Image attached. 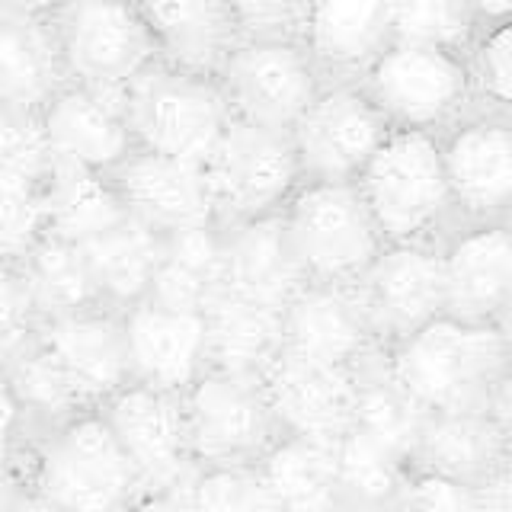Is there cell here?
<instances>
[{
    "instance_id": "obj_1",
    "label": "cell",
    "mask_w": 512,
    "mask_h": 512,
    "mask_svg": "<svg viewBox=\"0 0 512 512\" xmlns=\"http://www.w3.org/2000/svg\"><path fill=\"white\" fill-rule=\"evenodd\" d=\"M384 375L423 413H509L512 336L509 324H471L439 314L378 352Z\"/></svg>"
},
{
    "instance_id": "obj_2",
    "label": "cell",
    "mask_w": 512,
    "mask_h": 512,
    "mask_svg": "<svg viewBox=\"0 0 512 512\" xmlns=\"http://www.w3.org/2000/svg\"><path fill=\"white\" fill-rule=\"evenodd\" d=\"M144 506L132 464L100 410H77L39 429L20 477V509H138Z\"/></svg>"
},
{
    "instance_id": "obj_3",
    "label": "cell",
    "mask_w": 512,
    "mask_h": 512,
    "mask_svg": "<svg viewBox=\"0 0 512 512\" xmlns=\"http://www.w3.org/2000/svg\"><path fill=\"white\" fill-rule=\"evenodd\" d=\"M356 189L384 244H439L455 228L439 138L391 128L356 176Z\"/></svg>"
},
{
    "instance_id": "obj_4",
    "label": "cell",
    "mask_w": 512,
    "mask_h": 512,
    "mask_svg": "<svg viewBox=\"0 0 512 512\" xmlns=\"http://www.w3.org/2000/svg\"><path fill=\"white\" fill-rule=\"evenodd\" d=\"M279 224L304 282H356L384 247L356 180H301Z\"/></svg>"
},
{
    "instance_id": "obj_5",
    "label": "cell",
    "mask_w": 512,
    "mask_h": 512,
    "mask_svg": "<svg viewBox=\"0 0 512 512\" xmlns=\"http://www.w3.org/2000/svg\"><path fill=\"white\" fill-rule=\"evenodd\" d=\"M135 148L205 164L231 122L215 74H199L154 61L122 90Z\"/></svg>"
},
{
    "instance_id": "obj_6",
    "label": "cell",
    "mask_w": 512,
    "mask_h": 512,
    "mask_svg": "<svg viewBox=\"0 0 512 512\" xmlns=\"http://www.w3.org/2000/svg\"><path fill=\"white\" fill-rule=\"evenodd\" d=\"M388 128L442 135L474 109L464 52L391 39L356 77Z\"/></svg>"
},
{
    "instance_id": "obj_7",
    "label": "cell",
    "mask_w": 512,
    "mask_h": 512,
    "mask_svg": "<svg viewBox=\"0 0 512 512\" xmlns=\"http://www.w3.org/2000/svg\"><path fill=\"white\" fill-rule=\"evenodd\" d=\"M48 26L64 77L74 84L125 90L160 61L135 0H58Z\"/></svg>"
},
{
    "instance_id": "obj_8",
    "label": "cell",
    "mask_w": 512,
    "mask_h": 512,
    "mask_svg": "<svg viewBox=\"0 0 512 512\" xmlns=\"http://www.w3.org/2000/svg\"><path fill=\"white\" fill-rule=\"evenodd\" d=\"M96 410L103 413L122 455L132 464L144 493V506L173 509L176 493L189 480V474L196 471L189 448L183 391L128 381Z\"/></svg>"
},
{
    "instance_id": "obj_9",
    "label": "cell",
    "mask_w": 512,
    "mask_h": 512,
    "mask_svg": "<svg viewBox=\"0 0 512 512\" xmlns=\"http://www.w3.org/2000/svg\"><path fill=\"white\" fill-rule=\"evenodd\" d=\"M202 167L218 224L276 215L304 180L288 132L234 116Z\"/></svg>"
},
{
    "instance_id": "obj_10",
    "label": "cell",
    "mask_w": 512,
    "mask_h": 512,
    "mask_svg": "<svg viewBox=\"0 0 512 512\" xmlns=\"http://www.w3.org/2000/svg\"><path fill=\"white\" fill-rule=\"evenodd\" d=\"M183 407L196 468L256 464L282 436L260 375L205 368L183 391Z\"/></svg>"
},
{
    "instance_id": "obj_11",
    "label": "cell",
    "mask_w": 512,
    "mask_h": 512,
    "mask_svg": "<svg viewBox=\"0 0 512 512\" xmlns=\"http://www.w3.org/2000/svg\"><path fill=\"white\" fill-rule=\"evenodd\" d=\"M215 77L234 119L282 132L327 80L301 39H237Z\"/></svg>"
},
{
    "instance_id": "obj_12",
    "label": "cell",
    "mask_w": 512,
    "mask_h": 512,
    "mask_svg": "<svg viewBox=\"0 0 512 512\" xmlns=\"http://www.w3.org/2000/svg\"><path fill=\"white\" fill-rule=\"evenodd\" d=\"M388 132L359 80H324L288 138L304 180H356Z\"/></svg>"
},
{
    "instance_id": "obj_13",
    "label": "cell",
    "mask_w": 512,
    "mask_h": 512,
    "mask_svg": "<svg viewBox=\"0 0 512 512\" xmlns=\"http://www.w3.org/2000/svg\"><path fill=\"white\" fill-rule=\"evenodd\" d=\"M436 138L455 221H512V116L468 112Z\"/></svg>"
},
{
    "instance_id": "obj_14",
    "label": "cell",
    "mask_w": 512,
    "mask_h": 512,
    "mask_svg": "<svg viewBox=\"0 0 512 512\" xmlns=\"http://www.w3.org/2000/svg\"><path fill=\"white\" fill-rule=\"evenodd\" d=\"M445 314L471 324H509L512 221H458L439 240Z\"/></svg>"
},
{
    "instance_id": "obj_15",
    "label": "cell",
    "mask_w": 512,
    "mask_h": 512,
    "mask_svg": "<svg viewBox=\"0 0 512 512\" xmlns=\"http://www.w3.org/2000/svg\"><path fill=\"white\" fill-rule=\"evenodd\" d=\"M362 365L308 359L279 349L260 372L279 429L311 439H336L346 432L356 413Z\"/></svg>"
},
{
    "instance_id": "obj_16",
    "label": "cell",
    "mask_w": 512,
    "mask_h": 512,
    "mask_svg": "<svg viewBox=\"0 0 512 512\" xmlns=\"http://www.w3.org/2000/svg\"><path fill=\"white\" fill-rule=\"evenodd\" d=\"M356 288L378 346L404 340L445 314L439 244H384Z\"/></svg>"
},
{
    "instance_id": "obj_17",
    "label": "cell",
    "mask_w": 512,
    "mask_h": 512,
    "mask_svg": "<svg viewBox=\"0 0 512 512\" xmlns=\"http://www.w3.org/2000/svg\"><path fill=\"white\" fill-rule=\"evenodd\" d=\"M132 381L186 391L208 368L205 314L144 295L119 308Z\"/></svg>"
},
{
    "instance_id": "obj_18",
    "label": "cell",
    "mask_w": 512,
    "mask_h": 512,
    "mask_svg": "<svg viewBox=\"0 0 512 512\" xmlns=\"http://www.w3.org/2000/svg\"><path fill=\"white\" fill-rule=\"evenodd\" d=\"M36 343L58 365L80 407H100L122 384L132 381L125 356L119 308L93 304L68 314L42 317Z\"/></svg>"
},
{
    "instance_id": "obj_19",
    "label": "cell",
    "mask_w": 512,
    "mask_h": 512,
    "mask_svg": "<svg viewBox=\"0 0 512 512\" xmlns=\"http://www.w3.org/2000/svg\"><path fill=\"white\" fill-rule=\"evenodd\" d=\"M52 167H80L109 173L135 148L125 119L122 90L64 84L39 106Z\"/></svg>"
},
{
    "instance_id": "obj_20",
    "label": "cell",
    "mask_w": 512,
    "mask_h": 512,
    "mask_svg": "<svg viewBox=\"0 0 512 512\" xmlns=\"http://www.w3.org/2000/svg\"><path fill=\"white\" fill-rule=\"evenodd\" d=\"M106 176L125 212L157 234L218 224L202 164L132 148Z\"/></svg>"
},
{
    "instance_id": "obj_21",
    "label": "cell",
    "mask_w": 512,
    "mask_h": 512,
    "mask_svg": "<svg viewBox=\"0 0 512 512\" xmlns=\"http://www.w3.org/2000/svg\"><path fill=\"white\" fill-rule=\"evenodd\" d=\"M308 359L362 365L381 349L356 282H304L282 308V346Z\"/></svg>"
},
{
    "instance_id": "obj_22",
    "label": "cell",
    "mask_w": 512,
    "mask_h": 512,
    "mask_svg": "<svg viewBox=\"0 0 512 512\" xmlns=\"http://www.w3.org/2000/svg\"><path fill=\"white\" fill-rule=\"evenodd\" d=\"M410 468H426L461 484L512 468V420L496 410H448L426 413L416 432Z\"/></svg>"
},
{
    "instance_id": "obj_23",
    "label": "cell",
    "mask_w": 512,
    "mask_h": 512,
    "mask_svg": "<svg viewBox=\"0 0 512 512\" xmlns=\"http://www.w3.org/2000/svg\"><path fill=\"white\" fill-rule=\"evenodd\" d=\"M394 39V0H311L301 42L327 80H356Z\"/></svg>"
},
{
    "instance_id": "obj_24",
    "label": "cell",
    "mask_w": 512,
    "mask_h": 512,
    "mask_svg": "<svg viewBox=\"0 0 512 512\" xmlns=\"http://www.w3.org/2000/svg\"><path fill=\"white\" fill-rule=\"evenodd\" d=\"M157 58L173 68L215 74L237 42L228 0H135Z\"/></svg>"
},
{
    "instance_id": "obj_25",
    "label": "cell",
    "mask_w": 512,
    "mask_h": 512,
    "mask_svg": "<svg viewBox=\"0 0 512 512\" xmlns=\"http://www.w3.org/2000/svg\"><path fill=\"white\" fill-rule=\"evenodd\" d=\"M221 288L224 292L279 304L304 285L301 272L285 244L279 212L253 221L221 224Z\"/></svg>"
},
{
    "instance_id": "obj_26",
    "label": "cell",
    "mask_w": 512,
    "mask_h": 512,
    "mask_svg": "<svg viewBox=\"0 0 512 512\" xmlns=\"http://www.w3.org/2000/svg\"><path fill=\"white\" fill-rule=\"evenodd\" d=\"M208 368L260 375L282 346V308L234 292H221L202 308Z\"/></svg>"
},
{
    "instance_id": "obj_27",
    "label": "cell",
    "mask_w": 512,
    "mask_h": 512,
    "mask_svg": "<svg viewBox=\"0 0 512 512\" xmlns=\"http://www.w3.org/2000/svg\"><path fill=\"white\" fill-rule=\"evenodd\" d=\"M272 509H340V490L333 474V439L282 436L256 461Z\"/></svg>"
},
{
    "instance_id": "obj_28",
    "label": "cell",
    "mask_w": 512,
    "mask_h": 512,
    "mask_svg": "<svg viewBox=\"0 0 512 512\" xmlns=\"http://www.w3.org/2000/svg\"><path fill=\"white\" fill-rule=\"evenodd\" d=\"M77 247L84 250L93 282L109 308H125L148 295L160 253L157 231L144 228L132 215H122L109 228L80 240Z\"/></svg>"
},
{
    "instance_id": "obj_29",
    "label": "cell",
    "mask_w": 512,
    "mask_h": 512,
    "mask_svg": "<svg viewBox=\"0 0 512 512\" xmlns=\"http://www.w3.org/2000/svg\"><path fill=\"white\" fill-rule=\"evenodd\" d=\"M64 80L48 20L0 13V100L39 109Z\"/></svg>"
},
{
    "instance_id": "obj_30",
    "label": "cell",
    "mask_w": 512,
    "mask_h": 512,
    "mask_svg": "<svg viewBox=\"0 0 512 512\" xmlns=\"http://www.w3.org/2000/svg\"><path fill=\"white\" fill-rule=\"evenodd\" d=\"M221 272V224L160 234L157 269L148 295L202 311L221 292Z\"/></svg>"
},
{
    "instance_id": "obj_31",
    "label": "cell",
    "mask_w": 512,
    "mask_h": 512,
    "mask_svg": "<svg viewBox=\"0 0 512 512\" xmlns=\"http://www.w3.org/2000/svg\"><path fill=\"white\" fill-rule=\"evenodd\" d=\"M29 285V295L36 301L39 317H55L93 304H106L100 288L93 282L87 256L74 240L48 231L36 247H32L23 263H16Z\"/></svg>"
},
{
    "instance_id": "obj_32",
    "label": "cell",
    "mask_w": 512,
    "mask_h": 512,
    "mask_svg": "<svg viewBox=\"0 0 512 512\" xmlns=\"http://www.w3.org/2000/svg\"><path fill=\"white\" fill-rule=\"evenodd\" d=\"M333 474L340 509H394L407 461L349 426L333 439Z\"/></svg>"
},
{
    "instance_id": "obj_33",
    "label": "cell",
    "mask_w": 512,
    "mask_h": 512,
    "mask_svg": "<svg viewBox=\"0 0 512 512\" xmlns=\"http://www.w3.org/2000/svg\"><path fill=\"white\" fill-rule=\"evenodd\" d=\"M48 231L80 244L112 221L128 215L106 173L80 167H52L45 176Z\"/></svg>"
},
{
    "instance_id": "obj_34",
    "label": "cell",
    "mask_w": 512,
    "mask_h": 512,
    "mask_svg": "<svg viewBox=\"0 0 512 512\" xmlns=\"http://www.w3.org/2000/svg\"><path fill=\"white\" fill-rule=\"evenodd\" d=\"M381 352V349H378ZM378 352L359 368V397L356 413H352V426L362 429L384 448H391L410 464V452L416 442V432L423 423V410H416L410 397L397 391V384L384 375Z\"/></svg>"
},
{
    "instance_id": "obj_35",
    "label": "cell",
    "mask_w": 512,
    "mask_h": 512,
    "mask_svg": "<svg viewBox=\"0 0 512 512\" xmlns=\"http://www.w3.org/2000/svg\"><path fill=\"white\" fill-rule=\"evenodd\" d=\"M0 368L7 372L13 391L20 394L36 432L68 420V416L77 410H87V407H80V400L74 397L71 384L64 381L58 365L45 356V349L36 340H32L20 356H13L7 365H0Z\"/></svg>"
},
{
    "instance_id": "obj_36",
    "label": "cell",
    "mask_w": 512,
    "mask_h": 512,
    "mask_svg": "<svg viewBox=\"0 0 512 512\" xmlns=\"http://www.w3.org/2000/svg\"><path fill=\"white\" fill-rule=\"evenodd\" d=\"M464 0H394V39L464 52L480 32Z\"/></svg>"
},
{
    "instance_id": "obj_37",
    "label": "cell",
    "mask_w": 512,
    "mask_h": 512,
    "mask_svg": "<svg viewBox=\"0 0 512 512\" xmlns=\"http://www.w3.org/2000/svg\"><path fill=\"white\" fill-rule=\"evenodd\" d=\"M509 26L512 20L487 23L464 48L471 100L477 112L512 116V84H509Z\"/></svg>"
},
{
    "instance_id": "obj_38",
    "label": "cell",
    "mask_w": 512,
    "mask_h": 512,
    "mask_svg": "<svg viewBox=\"0 0 512 512\" xmlns=\"http://www.w3.org/2000/svg\"><path fill=\"white\" fill-rule=\"evenodd\" d=\"M173 509H272L256 464L237 468H196L180 487Z\"/></svg>"
},
{
    "instance_id": "obj_39",
    "label": "cell",
    "mask_w": 512,
    "mask_h": 512,
    "mask_svg": "<svg viewBox=\"0 0 512 512\" xmlns=\"http://www.w3.org/2000/svg\"><path fill=\"white\" fill-rule=\"evenodd\" d=\"M45 234V180H0V263H23Z\"/></svg>"
},
{
    "instance_id": "obj_40",
    "label": "cell",
    "mask_w": 512,
    "mask_h": 512,
    "mask_svg": "<svg viewBox=\"0 0 512 512\" xmlns=\"http://www.w3.org/2000/svg\"><path fill=\"white\" fill-rule=\"evenodd\" d=\"M52 170L39 109L0 100V180H45Z\"/></svg>"
},
{
    "instance_id": "obj_41",
    "label": "cell",
    "mask_w": 512,
    "mask_h": 512,
    "mask_svg": "<svg viewBox=\"0 0 512 512\" xmlns=\"http://www.w3.org/2000/svg\"><path fill=\"white\" fill-rule=\"evenodd\" d=\"M32 439H36V426L7 372L0 368V509H20V477Z\"/></svg>"
},
{
    "instance_id": "obj_42",
    "label": "cell",
    "mask_w": 512,
    "mask_h": 512,
    "mask_svg": "<svg viewBox=\"0 0 512 512\" xmlns=\"http://www.w3.org/2000/svg\"><path fill=\"white\" fill-rule=\"evenodd\" d=\"M42 317L36 301L29 295L20 266L0 263V365H7L13 356L36 340Z\"/></svg>"
},
{
    "instance_id": "obj_43",
    "label": "cell",
    "mask_w": 512,
    "mask_h": 512,
    "mask_svg": "<svg viewBox=\"0 0 512 512\" xmlns=\"http://www.w3.org/2000/svg\"><path fill=\"white\" fill-rule=\"evenodd\" d=\"M237 39H301L311 0H228Z\"/></svg>"
},
{
    "instance_id": "obj_44",
    "label": "cell",
    "mask_w": 512,
    "mask_h": 512,
    "mask_svg": "<svg viewBox=\"0 0 512 512\" xmlns=\"http://www.w3.org/2000/svg\"><path fill=\"white\" fill-rule=\"evenodd\" d=\"M394 509H423V512H477V496L471 484L445 477L426 468H410L400 480Z\"/></svg>"
},
{
    "instance_id": "obj_45",
    "label": "cell",
    "mask_w": 512,
    "mask_h": 512,
    "mask_svg": "<svg viewBox=\"0 0 512 512\" xmlns=\"http://www.w3.org/2000/svg\"><path fill=\"white\" fill-rule=\"evenodd\" d=\"M58 0H0L4 16H29V20H48Z\"/></svg>"
},
{
    "instance_id": "obj_46",
    "label": "cell",
    "mask_w": 512,
    "mask_h": 512,
    "mask_svg": "<svg viewBox=\"0 0 512 512\" xmlns=\"http://www.w3.org/2000/svg\"><path fill=\"white\" fill-rule=\"evenodd\" d=\"M480 23H500V20H512V0H464Z\"/></svg>"
}]
</instances>
